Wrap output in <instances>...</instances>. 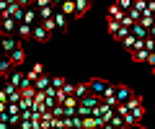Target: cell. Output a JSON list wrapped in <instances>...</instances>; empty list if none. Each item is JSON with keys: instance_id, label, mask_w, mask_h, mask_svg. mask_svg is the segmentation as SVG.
<instances>
[{"instance_id": "1", "label": "cell", "mask_w": 155, "mask_h": 129, "mask_svg": "<svg viewBox=\"0 0 155 129\" xmlns=\"http://www.w3.org/2000/svg\"><path fill=\"white\" fill-rule=\"evenodd\" d=\"M88 85H91V93H96V95H101V98H104L111 83H109V80H104V78H93V80H88Z\"/></svg>"}, {"instance_id": "2", "label": "cell", "mask_w": 155, "mask_h": 129, "mask_svg": "<svg viewBox=\"0 0 155 129\" xmlns=\"http://www.w3.org/2000/svg\"><path fill=\"white\" fill-rule=\"evenodd\" d=\"M41 75H44V65H41V62H34V65H31V70L26 73V80L34 85L39 78H41Z\"/></svg>"}, {"instance_id": "3", "label": "cell", "mask_w": 155, "mask_h": 129, "mask_svg": "<svg viewBox=\"0 0 155 129\" xmlns=\"http://www.w3.org/2000/svg\"><path fill=\"white\" fill-rule=\"evenodd\" d=\"M18 47H21V39H16L13 34H3V49H5V54H11Z\"/></svg>"}, {"instance_id": "4", "label": "cell", "mask_w": 155, "mask_h": 129, "mask_svg": "<svg viewBox=\"0 0 155 129\" xmlns=\"http://www.w3.org/2000/svg\"><path fill=\"white\" fill-rule=\"evenodd\" d=\"M18 26H21V23H18L11 13H8V16H3V34H13V31H18Z\"/></svg>"}, {"instance_id": "5", "label": "cell", "mask_w": 155, "mask_h": 129, "mask_svg": "<svg viewBox=\"0 0 155 129\" xmlns=\"http://www.w3.org/2000/svg\"><path fill=\"white\" fill-rule=\"evenodd\" d=\"M132 90H129L127 88V85H116V101H119V103H129V101H132Z\"/></svg>"}, {"instance_id": "6", "label": "cell", "mask_w": 155, "mask_h": 129, "mask_svg": "<svg viewBox=\"0 0 155 129\" xmlns=\"http://www.w3.org/2000/svg\"><path fill=\"white\" fill-rule=\"evenodd\" d=\"M34 41H41V44L49 41V31H47L44 23H36V26H34Z\"/></svg>"}, {"instance_id": "7", "label": "cell", "mask_w": 155, "mask_h": 129, "mask_svg": "<svg viewBox=\"0 0 155 129\" xmlns=\"http://www.w3.org/2000/svg\"><path fill=\"white\" fill-rule=\"evenodd\" d=\"M60 11L65 13V16L70 18V21H72V18H78V8H75V0H65V3L60 5Z\"/></svg>"}, {"instance_id": "8", "label": "cell", "mask_w": 155, "mask_h": 129, "mask_svg": "<svg viewBox=\"0 0 155 129\" xmlns=\"http://www.w3.org/2000/svg\"><path fill=\"white\" fill-rule=\"evenodd\" d=\"M16 34H18V39H21V41H26V39H34V26H31V23H21Z\"/></svg>"}, {"instance_id": "9", "label": "cell", "mask_w": 155, "mask_h": 129, "mask_svg": "<svg viewBox=\"0 0 155 129\" xmlns=\"http://www.w3.org/2000/svg\"><path fill=\"white\" fill-rule=\"evenodd\" d=\"M8 57H11V62H13V67H21V65H23V60H26V54H23V44L18 47V49H13L11 54H8Z\"/></svg>"}, {"instance_id": "10", "label": "cell", "mask_w": 155, "mask_h": 129, "mask_svg": "<svg viewBox=\"0 0 155 129\" xmlns=\"http://www.w3.org/2000/svg\"><path fill=\"white\" fill-rule=\"evenodd\" d=\"M124 16H127V11H124L122 5H116V3H114V5L109 8V18H114V21H124Z\"/></svg>"}, {"instance_id": "11", "label": "cell", "mask_w": 155, "mask_h": 129, "mask_svg": "<svg viewBox=\"0 0 155 129\" xmlns=\"http://www.w3.org/2000/svg\"><path fill=\"white\" fill-rule=\"evenodd\" d=\"M132 34L137 36V39H150V28L142 26V23H134V26H132Z\"/></svg>"}, {"instance_id": "12", "label": "cell", "mask_w": 155, "mask_h": 129, "mask_svg": "<svg viewBox=\"0 0 155 129\" xmlns=\"http://www.w3.org/2000/svg\"><path fill=\"white\" fill-rule=\"evenodd\" d=\"M49 85H52V78H49V75H47V73H44V75H41V78H39V80H36V83H34V88H36V90H39V93H44V90H47V88H49Z\"/></svg>"}, {"instance_id": "13", "label": "cell", "mask_w": 155, "mask_h": 129, "mask_svg": "<svg viewBox=\"0 0 155 129\" xmlns=\"http://www.w3.org/2000/svg\"><path fill=\"white\" fill-rule=\"evenodd\" d=\"M54 21H57V31H67V26H70V18H67L62 11H57Z\"/></svg>"}, {"instance_id": "14", "label": "cell", "mask_w": 155, "mask_h": 129, "mask_svg": "<svg viewBox=\"0 0 155 129\" xmlns=\"http://www.w3.org/2000/svg\"><path fill=\"white\" fill-rule=\"evenodd\" d=\"M88 93H91V85H88V83H75V98H78V101L85 98Z\"/></svg>"}, {"instance_id": "15", "label": "cell", "mask_w": 155, "mask_h": 129, "mask_svg": "<svg viewBox=\"0 0 155 129\" xmlns=\"http://www.w3.org/2000/svg\"><path fill=\"white\" fill-rule=\"evenodd\" d=\"M129 54H132L134 62H147L150 60V52L147 49H134V52H129Z\"/></svg>"}, {"instance_id": "16", "label": "cell", "mask_w": 155, "mask_h": 129, "mask_svg": "<svg viewBox=\"0 0 155 129\" xmlns=\"http://www.w3.org/2000/svg\"><path fill=\"white\" fill-rule=\"evenodd\" d=\"M75 8H78V18H83L91 8V0H75Z\"/></svg>"}, {"instance_id": "17", "label": "cell", "mask_w": 155, "mask_h": 129, "mask_svg": "<svg viewBox=\"0 0 155 129\" xmlns=\"http://www.w3.org/2000/svg\"><path fill=\"white\" fill-rule=\"evenodd\" d=\"M11 65H13V62H11V57H8V54L0 60V75H3V80L8 78V70H11Z\"/></svg>"}, {"instance_id": "18", "label": "cell", "mask_w": 155, "mask_h": 129, "mask_svg": "<svg viewBox=\"0 0 155 129\" xmlns=\"http://www.w3.org/2000/svg\"><path fill=\"white\" fill-rule=\"evenodd\" d=\"M140 23H142V26H147V28H153V23H155V16H153V13H142Z\"/></svg>"}, {"instance_id": "19", "label": "cell", "mask_w": 155, "mask_h": 129, "mask_svg": "<svg viewBox=\"0 0 155 129\" xmlns=\"http://www.w3.org/2000/svg\"><path fill=\"white\" fill-rule=\"evenodd\" d=\"M52 85H54L57 90H62V88H65V85H67V80L62 78V75H54V78H52Z\"/></svg>"}, {"instance_id": "20", "label": "cell", "mask_w": 155, "mask_h": 129, "mask_svg": "<svg viewBox=\"0 0 155 129\" xmlns=\"http://www.w3.org/2000/svg\"><path fill=\"white\" fill-rule=\"evenodd\" d=\"M132 116H134V121H142V119H145V106L132 108Z\"/></svg>"}, {"instance_id": "21", "label": "cell", "mask_w": 155, "mask_h": 129, "mask_svg": "<svg viewBox=\"0 0 155 129\" xmlns=\"http://www.w3.org/2000/svg\"><path fill=\"white\" fill-rule=\"evenodd\" d=\"M127 106H129V111H132V108H137V106H145V103H142V95H132V101H129Z\"/></svg>"}, {"instance_id": "22", "label": "cell", "mask_w": 155, "mask_h": 129, "mask_svg": "<svg viewBox=\"0 0 155 129\" xmlns=\"http://www.w3.org/2000/svg\"><path fill=\"white\" fill-rule=\"evenodd\" d=\"M78 114H80V116H91V114H93V108H91V106H85V103H80V106H78Z\"/></svg>"}, {"instance_id": "23", "label": "cell", "mask_w": 155, "mask_h": 129, "mask_svg": "<svg viewBox=\"0 0 155 129\" xmlns=\"http://www.w3.org/2000/svg\"><path fill=\"white\" fill-rule=\"evenodd\" d=\"M114 3H116V5H122L124 11H132V8H134V0H114Z\"/></svg>"}, {"instance_id": "24", "label": "cell", "mask_w": 155, "mask_h": 129, "mask_svg": "<svg viewBox=\"0 0 155 129\" xmlns=\"http://www.w3.org/2000/svg\"><path fill=\"white\" fill-rule=\"evenodd\" d=\"M41 23L47 26V31H49V34H52V31H57V21H54V18H47V21H41Z\"/></svg>"}, {"instance_id": "25", "label": "cell", "mask_w": 155, "mask_h": 129, "mask_svg": "<svg viewBox=\"0 0 155 129\" xmlns=\"http://www.w3.org/2000/svg\"><path fill=\"white\" fill-rule=\"evenodd\" d=\"M101 129H116V124H111V121H106V124H104V127H101Z\"/></svg>"}, {"instance_id": "26", "label": "cell", "mask_w": 155, "mask_h": 129, "mask_svg": "<svg viewBox=\"0 0 155 129\" xmlns=\"http://www.w3.org/2000/svg\"><path fill=\"white\" fill-rule=\"evenodd\" d=\"M132 129H145V124H142V121H137V124H132Z\"/></svg>"}, {"instance_id": "27", "label": "cell", "mask_w": 155, "mask_h": 129, "mask_svg": "<svg viewBox=\"0 0 155 129\" xmlns=\"http://www.w3.org/2000/svg\"><path fill=\"white\" fill-rule=\"evenodd\" d=\"M0 129H13V127H11V124H3V121H0Z\"/></svg>"}, {"instance_id": "28", "label": "cell", "mask_w": 155, "mask_h": 129, "mask_svg": "<svg viewBox=\"0 0 155 129\" xmlns=\"http://www.w3.org/2000/svg\"><path fill=\"white\" fill-rule=\"evenodd\" d=\"M52 3H54V5H57V8H60V5H62V3H65V0H52Z\"/></svg>"}, {"instance_id": "29", "label": "cell", "mask_w": 155, "mask_h": 129, "mask_svg": "<svg viewBox=\"0 0 155 129\" xmlns=\"http://www.w3.org/2000/svg\"><path fill=\"white\" fill-rule=\"evenodd\" d=\"M150 36H155V23H153V28H150Z\"/></svg>"}, {"instance_id": "30", "label": "cell", "mask_w": 155, "mask_h": 129, "mask_svg": "<svg viewBox=\"0 0 155 129\" xmlns=\"http://www.w3.org/2000/svg\"><path fill=\"white\" fill-rule=\"evenodd\" d=\"M153 78H155V67H153Z\"/></svg>"}, {"instance_id": "31", "label": "cell", "mask_w": 155, "mask_h": 129, "mask_svg": "<svg viewBox=\"0 0 155 129\" xmlns=\"http://www.w3.org/2000/svg\"><path fill=\"white\" fill-rule=\"evenodd\" d=\"M34 3H36V0H34Z\"/></svg>"}]
</instances>
